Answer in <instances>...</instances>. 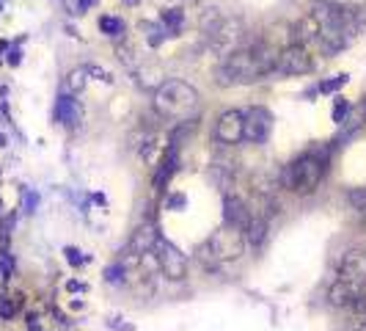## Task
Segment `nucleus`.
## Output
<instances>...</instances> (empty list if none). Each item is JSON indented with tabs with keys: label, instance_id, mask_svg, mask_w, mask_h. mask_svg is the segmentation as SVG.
Segmentation results:
<instances>
[{
	"label": "nucleus",
	"instance_id": "nucleus-1",
	"mask_svg": "<svg viewBox=\"0 0 366 331\" xmlns=\"http://www.w3.org/2000/svg\"><path fill=\"white\" fill-rule=\"evenodd\" d=\"M278 52L281 50L273 48L270 42H259L254 48L234 50L218 66L215 80H218V86L229 89V86H245V83H254V80H259L265 75H273Z\"/></svg>",
	"mask_w": 366,
	"mask_h": 331
},
{
	"label": "nucleus",
	"instance_id": "nucleus-2",
	"mask_svg": "<svg viewBox=\"0 0 366 331\" xmlns=\"http://www.w3.org/2000/svg\"><path fill=\"white\" fill-rule=\"evenodd\" d=\"M152 108L166 122H193L198 108H201V94L190 83L171 78V80H163L154 89Z\"/></svg>",
	"mask_w": 366,
	"mask_h": 331
},
{
	"label": "nucleus",
	"instance_id": "nucleus-3",
	"mask_svg": "<svg viewBox=\"0 0 366 331\" xmlns=\"http://www.w3.org/2000/svg\"><path fill=\"white\" fill-rule=\"evenodd\" d=\"M322 177H325V157L320 155V149H309L303 157H298L295 163L286 166L281 183L300 196H309L317 190Z\"/></svg>",
	"mask_w": 366,
	"mask_h": 331
},
{
	"label": "nucleus",
	"instance_id": "nucleus-4",
	"mask_svg": "<svg viewBox=\"0 0 366 331\" xmlns=\"http://www.w3.org/2000/svg\"><path fill=\"white\" fill-rule=\"evenodd\" d=\"M314 72V61L309 55L306 45L300 42H292L278 52V61L273 66V75H281V78H292V75H309Z\"/></svg>",
	"mask_w": 366,
	"mask_h": 331
},
{
	"label": "nucleus",
	"instance_id": "nucleus-5",
	"mask_svg": "<svg viewBox=\"0 0 366 331\" xmlns=\"http://www.w3.org/2000/svg\"><path fill=\"white\" fill-rule=\"evenodd\" d=\"M154 254H157V262H160V271H163L166 279H171V282H182V279H187V257H184L171 240L157 237Z\"/></svg>",
	"mask_w": 366,
	"mask_h": 331
},
{
	"label": "nucleus",
	"instance_id": "nucleus-6",
	"mask_svg": "<svg viewBox=\"0 0 366 331\" xmlns=\"http://www.w3.org/2000/svg\"><path fill=\"white\" fill-rule=\"evenodd\" d=\"M207 243H210V248L215 251V257H218L221 262L242 257V251H245V246H248V243H245V235H242V230L229 227V224H224V227L210 237Z\"/></svg>",
	"mask_w": 366,
	"mask_h": 331
},
{
	"label": "nucleus",
	"instance_id": "nucleus-7",
	"mask_svg": "<svg viewBox=\"0 0 366 331\" xmlns=\"http://www.w3.org/2000/svg\"><path fill=\"white\" fill-rule=\"evenodd\" d=\"M273 133V113L265 105H254L245 111V125H242V141L265 143Z\"/></svg>",
	"mask_w": 366,
	"mask_h": 331
},
{
	"label": "nucleus",
	"instance_id": "nucleus-8",
	"mask_svg": "<svg viewBox=\"0 0 366 331\" xmlns=\"http://www.w3.org/2000/svg\"><path fill=\"white\" fill-rule=\"evenodd\" d=\"M210 36H212V42H210L212 50L226 58L229 52L240 50V42H242V36H245V25H242L240 17H237V20H224Z\"/></svg>",
	"mask_w": 366,
	"mask_h": 331
},
{
	"label": "nucleus",
	"instance_id": "nucleus-9",
	"mask_svg": "<svg viewBox=\"0 0 366 331\" xmlns=\"http://www.w3.org/2000/svg\"><path fill=\"white\" fill-rule=\"evenodd\" d=\"M364 293H366V282L350 279V276H339L336 282L330 284V290H328V301H330V307H336V309H350V307L356 304V298L364 295Z\"/></svg>",
	"mask_w": 366,
	"mask_h": 331
},
{
	"label": "nucleus",
	"instance_id": "nucleus-10",
	"mask_svg": "<svg viewBox=\"0 0 366 331\" xmlns=\"http://www.w3.org/2000/svg\"><path fill=\"white\" fill-rule=\"evenodd\" d=\"M242 125H245V111H224L215 122V141L224 146H234L242 141Z\"/></svg>",
	"mask_w": 366,
	"mask_h": 331
},
{
	"label": "nucleus",
	"instance_id": "nucleus-11",
	"mask_svg": "<svg viewBox=\"0 0 366 331\" xmlns=\"http://www.w3.org/2000/svg\"><path fill=\"white\" fill-rule=\"evenodd\" d=\"M80 119H83V108L75 99V94H66V92L58 94V99H55V122H61L64 127H75Z\"/></svg>",
	"mask_w": 366,
	"mask_h": 331
},
{
	"label": "nucleus",
	"instance_id": "nucleus-12",
	"mask_svg": "<svg viewBox=\"0 0 366 331\" xmlns=\"http://www.w3.org/2000/svg\"><path fill=\"white\" fill-rule=\"evenodd\" d=\"M248 218H251V210L245 207L242 199H237V196H224V224L242 230V227L248 224Z\"/></svg>",
	"mask_w": 366,
	"mask_h": 331
},
{
	"label": "nucleus",
	"instance_id": "nucleus-13",
	"mask_svg": "<svg viewBox=\"0 0 366 331\" xmlns=\"http://www.w3.org/2000/svg\"><path fill=\"white\" fill-rule=\"evenodd\" d=\"M177 163H180L177 149L168 146V149L163 152V157H160V166H157V174H154V188L166 190V185L171 183V177H174V171H177Z\"/></svg>",
	"mask_w": 366,
	"mask_h": 331
},
{
	"label": "nucleus",
	"instance_id": "nucleus-14",
	"mask_svg": "<svg viewBox=\"0 0 366 331\" xmlns=\"http://www.w3.org/2000/svg\"><path fill=\"white\" fill-rule=\"evenodd\" d=\"M242 235H245V243H248V246L259 248V246L265 243V237H268V218L251 210V218H248V224L242 227Z\"/></svg>",
	"mask_w": 366,
	"mask_h": 331
},
{
	"label": "nucleus",
	"instance_id": "nucleus-15",
	"mask_svg": "<svg viewBox=\"0 0 366 331\" xmlns=\"http://www.w3.org/2000/svg\"><path fill=\"white\" fill-rule=\"evenodd\" d=\"M342 276L366 282V251H350L342 262Z\"/></svg>",
	"mask_w": 366,
	"mask_h": 331
},
{
	"label": "nucleus",
	"instance_id": "nucleus-16",
	"mask_svg": "<svg viewBox=\"0 0 366 331\" xmlns=\"http://www.w3.org/2000/svg\"><path fill=\"white\" fill-rule=\"evenodd\" d=\"M157 230L152 227V224H143L140 230H138L133 240H130V251H136V254H146V251H154V243H157Z\"/></svg>",
	"mask_w": 366,
	"mask_h": 331
},
{
	"label": "nucleus",
	"instance_id": "nucleus-17",
	"mask_svg": "<svg viewBox=\"0 0 366 331\" xmlns=\"http://www.w3.org/2000/svg\"><path fill=\"white\" fill-rule=\"evenodd\" d=\"M317 34H320V22L314 20V14H306V17L298 22V28H295V39H298L300 45L317 42Z\"/></svg>",
	"mask_w": 366,
	"mask_h": 331
},
{
	"label": "nucleus",
	"instance_id": "nucleus-18",
	"mask_svg": "<svg viewBox=\"0 0 366 331\" xmlns=\"http://www.w3.org/2000/svg\"><path fill=\"white\" fill-rule=\"evenodd\" d=\"M160 22L166 25L168 36H171V39H177V36L182 34V25H184L182 8H163V11H160Z\"/></svg>",
	"mask_w": 366,
	"mask_h": 331
},
{
	"label": "nucleus",
	"instance_id": "nucleus-19",
	"mask_svg": "<svg viewBox=\"0 0 366 331\" xmlns=\"http://www.w3.org/2000/svg\"><path fill=\"white\" fill-rule=\"evenodd\" d=\"M140 31H143V39L149 42V48H160L166 39H171L160 20L157 22H140Z\"/></svg>",
	"mask_w": 366,
	"mask_h": 331
},
{
	"label": "nucleus",
	"instance_id": "nucleus-20",
	"mask_svg": "<svg viewBox=\"0 0 366 331\" xmlns=\"http://www.w3.org/2000/svg\"><path fill=\"white\" fill-rule=\"evenodd\" d=\"M96 25H99V31H102L105 36H110V39H119V36H124V31H127V22H124L122 17H113V14H102Z\"/></svg>",
	"mask_w": 366,
	"mask_h": 331
},
{
	"label": "nucleus",
	"instance_id": "nucleus-21",
	"mask_svg": "<svg viewBox=\"0 0 366 331\" xmlns=\"http://www.w3.org/2000/svg\"><path fill=\"white\" fill-rule=\"evenodd\" d=\"M163 80H168L157 66H143V69H138V83L146 89V92H154Z\"/></svg>",
	"mask_w": 366,
	"mask_h": 331
},
{
	"label": "nucleus",
	"instance_id": "nucleus-22",
	"mask_svg": "<svg viewBox=\"0 0 366 331\" xmlns=\"http://www.w3.org/2000/svg\"><path fill=\"white\" fill-rule=\"evenodd\" d=\"M86 83H89V72H86V66H80V69H72V72H69L64 89H66V94H78V92L86 89Z\"/></svg>",
	"mask_w": 366,
	"mask_h": 331
},
{
	"label": "nucleus",
	"instance_id": "nucleus-23",
	"mask_svg": "<svg viewBox=\"0 0 366 331\" xmlns=\"http://www.w3.org/2000/svg\"><path fill=\"white\" fill-rule=\"evenodd\" d=\"M224 22V17H221V8H204V14H201V20H198V28L204 31V34H212L218 25Z\"/></svg>",
	"mask_w": 366,
	"mask_h": 331
},
{
	"label": "nucleus",
	"instance_id": "nucleus-24",
	"mask_svg": "<svg viewBox=\"0 0 366 331\" xmlns=\"http://www.w3.org/2000/svg\"><path fill=\"white\" fill-rule=\"evenodd\" d=\"M196 260H198L207 271H215V268H218V262H221V260L215 257V251L210 248V243H204V246H198V248H196Z\"/></svg>",
	"mask_w": 366,
	"mask_h": 331
},
{
	"label": "nucleus",
	"instance_id": "nucleus-25",
	"mask_svg": "<svg viewBox=\"0 0 366 331\" xmlns=\"http://www.w3.org/2000/svg\"><path fill=\"white\" fill-rule=\"evenodd\" d=\"M347 80H350V75H347V72H339V75H333L330 80H322L320 86H317V92H320V94H333V92H339L342 86H347Z\"/></svg>",
	"mask_w": 366,
	"mask_h": 331
},
{
	"label": "nucleus",
	"instance_id": "nucleus-26",
	"mask_svg": "<svg viewBox=\"0 0 366 331\" xmlns=\"http://www.w3.org/2000/svg\"><path fill=\"white\" fill-rule=\"evenodd\" d=\"M20 295H6V298H0V318H14L17 312H20Z\"/></svg>",
	"mask_w": 366,
	"mask_h": 331
},
{
	"label": "nucleus",
	"instance_id": "nucleus-27",
	"mask_svg": "<svg viewBox=\"0 0 366 331\" xmlns=\"http://www.w3.org/2000/svg\"><path fill=\"white\" fill-rule=\"evenodd\" d=\"M347 119H350V102L347 99H336V105H333V122L344 125Z\"/></svg>",
	"mask_w": 366,
	"mask_h": 331
},
{
	"label": "nucleus",
	"instance_id": "nucleus-28",
	"mask_svg": "<svg viewBox=\"0 0 366 331\" xmlns=\"http://www.w3.org/2000/svg\"><path fill=\"white\" fill-rule=\"evenodd\" d=\"M124 276H127V268H124L122 262H116V265H110V268H108V276H105V279H108L110 284H119Z\"/></svg>",
	"mask_w": 366,
	"mask_h": 331
},
{
	"label": "nucleus",
	"instance_id": "nucleus-29",
	"mask_svg": "<svg viewBox=\"0 0 366 331\" xmlns=\"http://www.w3.org/2000/svg\"><path fill=\"white\" fill-rule=\"evenodd\" d=\"M353 22H356L358 34H364V31H366V6H358V8H353Z\"/></svg>",
	"mask_w": 366,
	"mask_h": 331
},
{
	"label": "nucleus",
	"instance_id": "nucleus-30",
	"mask_svg": "<svg viewBox=\"0 0 366 331\" xmlns=\"http://www.w3.org/2000/svg\"><path fill=\"white\" fill-rule=\"evenodd\" d=\"M347 196H350V202H353V207H356V210H366V188L350 190Z\"/></svg>",
	"mask_w": 366,
	"mask_h": 331
},
{
	"label": "nucleus",
	"instance_id": "nucleus-31",
	"mask_svg": "<svg viewBox=\"0 0 366 331\" xmlns=\"http://www.w3.org/2000/svg\"><path fill=\"white\" fill-rule=\"evenodd\" d=\"M350 309H353V315H356V318H361V321H366V293H364V295H358V298H356V304H353Z\"/></svg>",
	"mask_w": 366,
	"mask_h": 331
},
{
	"label": "nucleus",
	"instance_id": "nucleus-32",
	"mask_svg": "<svg viewBox=\"0 0 366 331\" xmlns=\"http://www.w3.org/2000/svg\"><path fill=\"white\" fill-rule=\"evenodd\" d=\"M86 72L94 75L96 80H105V83H113V75L108 72V69H99V66H86Z\"/></svg>",
	"mask_w": 366,
	"mask_h": 331
},
{
	"label": "nucleus",
	"instance_id": "nucleus-33",
	"mask_svg": "<svg viewBox=\"0 0 366 331\" xmlns=\"http://www.w3.org/2000/svg\"><path fill=\"white\" fill-rule=\"evenodd\" d=\"M66 260H69V265H83V262H86V257H80V251L72 248V246L66 248Z\"/></svg>",
	"mask_w": 366,
	"mask_h": 331
},
{
	"label": "nucleus",
	"instance_id": "nucleus-34",
	"mask_svg": "<svg viewBox=\"0 0 366 331\" xmlns=\"http://www.w3.org/2000/svg\"><path fill=\"white\" fill-rule=\"evenodd\" d=\"M94 6H96V0H78V11H80V14H86Z\"/></svg>",
	"mask_w": 366,
	"mask_h": 331
},
{
	"label": "nucleus",
	"instance_id": "nucleus-35",
	"mask_svg": "<svg viewBox=\"0 0 366 331\" xmlns=\"http://www.w3.org/2000/svg\"><path fill=\"white\" fill-rule=\"evenodd\" d=\"M25 207H28V213H34V207H36V196L34 193H25Z\"/></svg>",
	"mask_w": 366,
	"mask_h": 331
},
{
	"label": "nucleus",
	"instance_id": "nucleus-36",
	"mask_svg": "<svg viewBox=\"0 0 366 331\" xmlns=\"http://www.w3.org/2000/svg\"><path fill=\"white\" fill-rule=\"evenodd\" d=\"M184 204V196H174V199H168V207H182Z\"/></svg>",
	"mask_w": 366,
	"mask_h": 331
},
{
	"label": "nucleus",
	"instance_id": "nucleus-37",
	"mask_svg": "<svg viewBox=\"0 0 366 331\" xmlns=\"http://www.w3.org/2000/svg\"><path fill=\"white\" fill-rule=\"evenodd\" d=\"M8 64H14V66L20 64V50H11V55H8Z\"/></svg>",
	"mask_w": 366,
	"mask_h": 331
},
{
	"label": "nucleus",
	"instance_id": "nucleus-38",
	"mask_svg": "<svg viewBox=\"0 0 366 331\" xmlns=\"http://www.w3.org/2000/svg\"><path fill=\"white\" fill-rule=\"evenodd\" d=\"M124 3H127V6H138V3H140V0H124Z\"/></svg>",
	"mask_w": 366,
	"mask_h": 331
},
{
	"label": "nucleus",
	"instance_id": "nucleus-39",
	"mask_svg": "<svg viewBox=\"0 0 366 331\" xmlns=\"http://www.w3.org/2000/svg\"><path fill=\"white\" fill-rule=\"evenodd\" d=\"M317 3H320V0H317Z\"/></svg>",
	"mask_w": 366,
	"mask_h": 331
}]
</instances>
